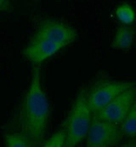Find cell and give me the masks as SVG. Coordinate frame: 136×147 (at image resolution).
Here are the masks:
<instances>
[{"instance_id":"ba28073f","label":"cell","mask_w":136,"mask_h":147,"mask_svg":"<svg viewBox=\"0 0 136 147\" xmlns=\"http://www.w3.org/2000/svg\"><path fill=\"white\" fill-rule=\"evenodd\" d=\"M135 38L134 28L130 26H120L113 37L112 41V47L115 49H128L131 47Z\"/></svg>"},{"instance_id":"7a4b0ae2","label":"cell","mask_w":136,"mask_h":147,"mask_svg":"<svg viewBox=\"0 0 136 147\" xmlns=\"http://www.w3.org/2000/svg\"><path fill=\"white\" fill-rule=\"evenodd\" d=\"M94 113L87 101L86 92L82 89L73 102L63 128L66 132V146L77 147L90 131Z\"/></svg>"},{"instance_id":"3957f363","label":"cell","mask_w":136,"mask_h":147,"mask_svg":"<svg viewBox=\"0 0 136 147\" xmlns=\"http://www.w3.org/2000/svg\"><path fill=\"white\" fill-rule=\"evenodd\" d=\"M129 81H102L86 92L87 101L93 113H97L109 105L118 95L135 86Z\"/></svg>"},{"instance_id":"5bb4252c","label":"cell","mask_w":136,"mask_h":147,"mask_svg":"<svg viewBox=\"0 0 136 147\" xmlns=\"http://www.w3.org/2000/svg\"><path fill=\"white\" fill-rule=\"evenodd\" d=\"M122 147H136V140H132V141L127 142L126 144L123 145Z\"/></svg>"},{"instance_id":"30bf717a","label":"cell","mask_w":136,"mask_h":147,"mask_svg":"<svg viewBox=\"0 0 136 147\" xmlns=\"http://www.w3.org/2000/svg\"><path fill=\"white\" fill-rule=\"evenodd\" d=\"M115 15L117 20L125 26H130V24L135 21V11L128 3L119 4L115 9Z\"/></svg>"},{"instance_id":"7c38bea8","label":"cell","mask_w":136,"mask_h":147,"mask_svg":"<svg viewBox=\"0 0 136 147\" xmlns=\"http://www.w3.org/2000/svg\"><path fill=\"white\" fill-rule=\"evenodd\" d=\"M66 146V132L64 128H61L53 134L42 147H65Z\"/></svg>"},{"instance_id":"277c9868","label":"cell","mask_w":136,"mask_h":147,"mask_svg":"<svg viewBox=\"0 0 136 147\" xmlns=\"http://www.w3.org/2000/svg\"><path fill=\"white\" fill-rule=\"evenodd\" d=\"M123 136L120 126L101 120L94 115L86 137V146L113 147L122 141Z\"/></svg>"},{"instance_id":"6da1fadb","label":"cell","mask_w":136,"mask_h":147,"mask_svg":"<svg viewBox=\"0 0 136 147\" xmlns=\"http://www.w3.org/2000/svg\"><path fill=\"white\" fill-rule=\"evenodd\" d=\"M41 78V68L34 66L16 116L17 132L24 135L33 147L43 145L50 116V104Z\"/></svg>"},{"instance_id":"9c48e42d","label":"cell","mask_w":136,"mask_h":147,"mask_svg":"<svg viewBox=\"0 0 136 147\" xmlns=\"http://www.w3.org/2000/svg\"><path fill=\"white\" fill-rule=\"evenodd\" d=\"M120 127L124 135L135 139L136 138V100L132 105L129 112L121 123Z\"/></svg>"},{"instance_id":"8992f818","label":"cell","mask_w":136,"mask_h":147,"mask_svg":"<svg viewBox=\"0 0 136 147\" xmlns=\"http://www.w3.org/2000/svg\"><path fill=\"white\" fill-rule=\"evenodd\" d=\"M135 100L136 85L118 95L109 105L94 115L101 120L120 126Z\"/></svg>"},{"instance_id":"52a82bcc","label":"cell","mask_w":136,"mask_h":147,"mask_svg":"<svg viewBox=\"0 0 136 147\" xmlns=\"http://www.w3.org/2000/svg\"><path fill=\"white\" fill-rule=\"evenodd\" d=\"M64 47L45 38L32 36L30 42L23 49L24 57L33 65L43 63L55 55Z\"/></svg>"},{"instance_id":"5b68a950","label":"cell","mask_w":136,"mask_h":147,"mask_svg":"<svg viewBox=\"0 0 136 147\" xmlns=\"http://www.w3.org/2000/svg\"><path fill=\"white\" fill-rule=\"evenodd\" d=\"M33 36L59 43L65 48L77 38V32L63 21L45 19L39 23Z\"/></svg>"},{"instance_id":"4fadbf2b","label":"cell","mask_w":136,"mask_h":147,"mask_svg":"<svg viewBox=\"0 0 136 147\" xmlns=\"http://www.w3.org/2000/svg\"><path fill=\"white\" fill-rule=\"evenodd\" d=\"M12 9V3L8 0H0V13L9 12Z\"/></svg>"},{"instance_id":"8fae6325","label":"cell","mask_w":136,"mask_h":147,"mask_svg":"<svg viewBox=\"0 0 136 147\" xmlns=\"http://www.w3.org/2000/svg\"><path fill=\"white\" fill-rule=\"evenodd\" d=\"M5 147H33L31 142L19 132H8L4 134Z\"/></svg>"}]
</instances>
